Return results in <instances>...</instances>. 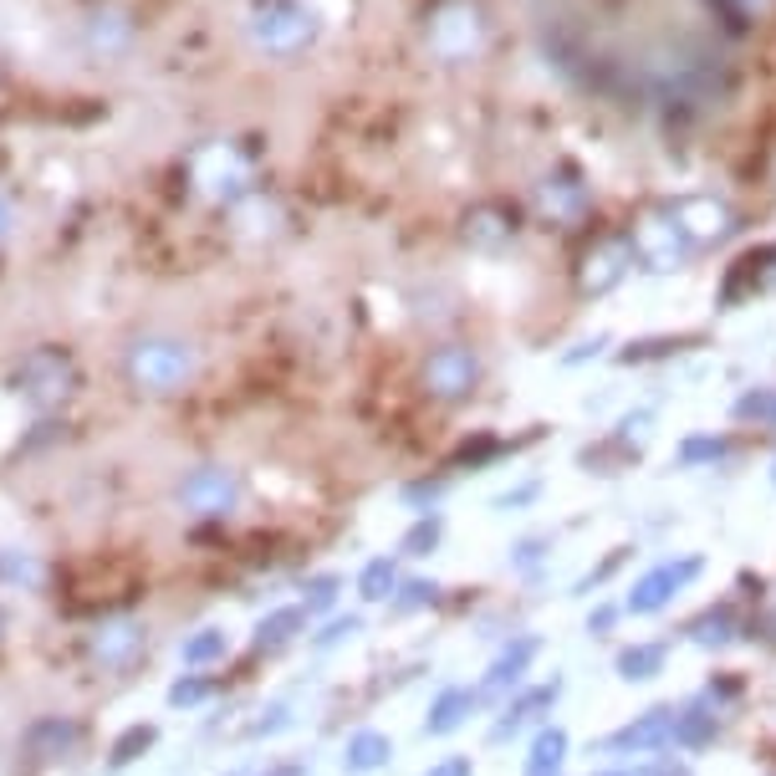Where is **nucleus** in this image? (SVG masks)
Wrapping results in <instances>:
<instances>
[{"instance_id": "obj_1", "label": "nucleus", "mask_w": 776, "mask_h": 776, "mask_svg": "<svg viewBox=\"0 0 776 776\" xmlns=\"http://www.w3.org/2000/svg\"><path fill=\"white\" fill-rule=\"evenodd\" d=\"M123 374L138 393H184L199 378V347L180 332H144L123 347Z\"/></svg>"}, {"instance_id": "obj_3", "label": "nucleus", "mask_w": 776, "mask_h": 776, "mask_svg": "<svg viewBox=\"0 0 776 776\" xmlns=\"http://www.w3.org/2000/svg\"><path fill=\"white\" fill-rule=\"evenodd\" d=\"M77 46L92 61H128L138 46V15L118 0H92L77 15Z\"/></svg>"}, {"instance_id": "obj_2", "label": "nucleus", "mask_w": 776, "mask_h": 776, "mask_svg": "<svg viewBox=\"0 0 776 776\" xmlns=\"http://www.w3.org/2000/svg\"><path fill=\"white\" fill-rule=\"evenodd\" d=\"M317 36V15L297 0H255L246 11V42L261 57H297Z\"/></svg>"}, {"instance_id": "obj_11", "label": "nucleus", "mask_w": 776, "mask_h": 776, "mask_svg": "<svg viewBox=\"0 0 776 776\" xmlns=\"http://www.w3.org/2000/svg\"><path fill=\"white\" fill-rule=\"evenodd\" d=\"M138 643H144L138 624H107V628H98V639H92V654L103 659V664H123V659L134 654Z\"/></svg>"}, {"instance_id": "obj_23", "label": "nucleus", "mask_w": 776, "mask_h": 776, "mask_svg": "<svg viewBox=\"0 0 776 776\" xmlns=\"http://www.w3.org/2000/svg\"><path fill=\"white\" fill-rule=\"evenodd\" d=\"M388 587H393V568L388 562H374L363 572V597H388Z\"/></svg>"}, {"instance_id": "obj_17", "label": "nucleus", "mask_w": 776, "mask_h": 776, "mask_svg": "<svg viewBox=\"0 0 776 776\" xmlns=\"http://www.w3.org/2000/svg\"><path fill=\"white\" fill-rule=\"evenodd\" d=\"M384 756H388V741L378 731H363L347 741V766H353V772H374Z\"/></svg>"}, {"instance_id": "obj_4", "label": "nucleus", "mask_w": 776, "mask_h": 776, "mask_svg": "<svg viewBox=\"0 0 776 776\" xmlns=\"http://www.w3.org/2000/svg\"><path fill=\"white\" fill-rule=\"evenodd\" d=\"M15 388H21V399H26L31 409H61L77 388V368H72L67 353H57V347H36V353L21 363Z\"/></svg>"}, {"instance_id": "obj_9", "label": "nucleus", "mask_w": 776, "mask_h": 776, "mask_svg": "<svg viewBox=\"0 0 776 776\" xmlns=\"http://www.w3.org/2000/svg\"><path fill=\"white\" fill-rule=\"evenodd\" d=\"M424 384L440 393V399H455L465 388L476 384V358L465 347H440L430 363H424Z\"/></svg>"}, {"instance_id": "obj_28", "label": "nucleus", "mask_w": 776, "mask_h": 776, "mask_svg": "<svg viewBox=\"0 0 776 776\" xmlns=\"http://www.w3.org/2000/svg\"><path fill=\"white\" fill-rule=\"evenodd\" d=\"M276 776H297V772H292V766H286V772H276Z\"/></svg>"}, {"instance_id": "obj_16", "label": "nucleus", "mask_w": 776, "mask_h": 776, "mask_svg": "<svg viewBox=\"0 0 776 776\" xmlns=\"http://www.w3.org/2000/svg\"><path fill=\"white\" fill-rule=\"evenodd\" d=\"M465 710H470V689H445V695H440V705L430 710V731L434 735L455 731V726L465 720Z\"/></svg>"}, {"instance_id": "obj_15", "label": "nucleus", "mask_w": 776, "mask_h": 776, "mask_svg": "<svg viewBox=\"0 0 776 776\" xmlns=\"http://www.w3.org/2000/svg\"><path fill=\"white\" fill-rule=\"evenodd\" d=\"M77 746V726H61V720H42L36 731H31V751L36 756H61V751Z\"/></svg>"}, {"instance_id": "obj_22", "label": "nucleus", "mask_w": 776, "mask_h": 776, "mask_svg": "<svg viewBox=\"0 0 776 776\" xmlns=\"http://www.w3.org/2000/svg\"><path fill=\"white\" fill-rule=\"evenodd\" d=\"M689 634H695V639L700 643H720V639H731V613L720 608V613H705L700 624L689 628Z\"/></svg>"}, {"instance_id": "obj_24", "label": "nucleus", "mask_w": 776, "mask_h": 776, "mask_svg": "<svg viewBox=\"0 0 776 776\" xmlns=\"http://www.w3.org/2000/svg\"><path fill=\"white\" fill-rule=\"evenodd\" d=\"M332 587H338V582H332V578L312 582V608H328V603H332Z\"/></svg>"}, {"instance_id": "obj_18", "label": "nucleus", "mask_w": 776, "mask_h": 776, "mask_svg": "<svg viewBox=\"0 0 776 776\" xmlns=\"http://www.w3.org/2000/svg\"><path fill=\"white\" fill-rule=\"evenodd\" d=\"M552 695H557V685H552V689H532V695H522V700H516V705H511V710H506V720H501V735H506V731H516L522 720H532V710H541V705H552Z\"/></svg>"}, {"instance_id": "obj_5", "label": "nucleus", "mask_w": 776, "mask_h": 776, "mask_svg": "<svg viewBox=\"0 0 776 776\" xmlns=\"http://www.w3.org/2000/svg\"><path fill=\"white\" fill-rule=\"evenodd\" d=\"M194 190L205 194V199H215V205H230V199H240L246 194V184H251V169H246V159H240L236 149H225V144H215V149L194 153Z\"/></svg>"}, {"instance_id": "obj_10", "label": "nucleus", "mask_w": 776, "mask_h": 776, "mask_svg": "<svg viewBox=\"0 0 776 776\" xmlns=\"http://www.w3.org/2000/svg\"><path fill=\"white\" fill-rule=\"evenodd\" d=\"M670 735H674L670 710H649V716H639L634 726H624V731L613 735V746L618 751H654V746H664Z\"/></svg>"}, {"instance_id": "obj_21", "label": "nucleus", "mask_w": 776, "mask_h": 776, "mask_svg": "<svg viewBox=\"0 0 776 776\" xmlns=\"http://www.w3.org/2000/svg\"><path fill=\"white\" fill-rule=\"evenodd\" d=\"M215 654H225V634H220V628H205L194 643H184V659H190V664H205V659H215Z\"/></svg>"}, {"instance_id": "obj_14", "label": "nucleus", "mask_w": 776, "mask_h": 776, "mask_svg": "<svg viewBox=\"0 0 776 776\" xmlns=\"http://www.w3.org/2000/svg\"><path fill=\"white\" fill-rule=\"evenodd\" d=\"M568 756V735L562 731H541L537 746H532V762H526V776H552Z\"/></svg>"}, {"instance_id": "obj_7", "label": "nucleus", "mask_w": 776, "mask_h": 776, "mask_svg": "<svg viewBox=\"0 0 776 776\" xmlns=\"http://www.w3.org/2000/svg\"><path fill=\"white\" fill-rule=\"evenodd\" d=\"M476 42H480V21L465 5H445L430 21V46L440 57H465V52H476Z\"/></svg>"}, {"instance_id": "obj_6", "label": "nucleus", "mask_w": 776, "mask_h": 776, "mask_svg": "<svg viewBox=\"0 0 776 776\" xmlns=\"http://www.w3.org/2000/svg\"><path fill=\"white\" fill-rule=\"evenodd\" d=\"M236 495H240V480L230 465H199V470H190L180 480V506L190 516H225L236 506Z\"/></svg>"}, {"instance_id": "obj_25", "label": "nucleus", "mask_w": 776, "mask_h": 776, "mask_svg": "<svg viewBox=\"0 0 776 776\" xmlns=\"http://www.w3.org/2000/svg\"><path fill=\"white\" fill-rule=\"evenodd\" d=\"M430 597H434L430 582H414V587H409V597H403V608H414V603H430Z\"/></svg>"}, {"instance_id": "obj_27", "label": "nucleus", "mask_w": 776, "mask_h": 776, "mask_svg": "<svg viewBox=\"0 0 776 776\" xmlns=\"http://www.w3.org/2000/svg\"><path fill=\"white\" fill-rule=\"evenodd\" d=\"M430 776H470V762H445V766H434Z\"/></svg>"}, {"instance_id": "obj_26", "label": "nucleus", "mask_w": 776, "mask_h": 776, "mask_svg": "<svg viewBox=\"0 0 776 776\" xmlns=\"http://www.w3.org/2000/svg\"><path fill=\"white\" fill-rule=\"evenodd\" d=\"M11 225H15V215H11V199H5V190H0V240L11 236Z\"/></svg>"}, {"instance_id": "obj_12", "label": "nucleus", "mask_w": 776, "mask_h": 776, "mask_svg": "<svg viewBox=\"0 0 776 776\" xmlns=\"http://www.w3.org/2000/svg\"><path fill=\"white\" fill-rule=\"evenodd\" d=\"M664 670V643H634L618 654V674L624 680H649V674Z\"/></svg>"}, {"instance_id": "obj_8", "label": "nucleus", "mask_w": 776, "mask_h": 776, "mask_svg": "<svg viewBox=\"0 0 776 776\" xmlns=\"http://www.w3.org/2000/svg\"><path fill=\"white\" fill-rule=\"evenodd\" d=\"M695 572H700V562H695V557H689V562H674V568H654L649 578L639 582V587H634V593H628V608H634V613L664 608V603H670V597L680 593V587H685Z\"/></svg>"}, {"instance_id": "obj_13", "label": "nucleus", "mask_w": 776, "mask_h": 776, "mask_svg": "<svg viewBox=\"0 0 776 776\" xmlns=\"http://www.w3.org/2000/svg\"><path fill=\"white\" fill-rule=\"evenodd\" d=\"M670 741H680V746L700 751L716 741V716H705V710H685V716H674V735Z\"/></svg>"}, {"instance_id": "obj_20", "label": "nucleus", "mask_w": 776, "mask_h": 776, "mask_svg": "<svg viewBox=\"0 0 776 776\" xmlns=\"http://www.w3.org/2000/svg\"><path fill=\"white\" fill-rule=\"evenodd\" d=\"M292 628H301V613L297 608H286V613H276L271 624H261L255 643H261V649H266V643H286V639H292Z\"/></svg>"}, {"instance_id": "obj_19", "label": "nucleus", "mask_w": 776, "mask_h": 776, "mask_svg": "<svg viewBox=\"0 0 776 776\" xmlns=\"http://www.w3.org/2000/svg\"><path fill=\"white\" fill-rule=\"evenodd\" d=\"M532 654H537V643H532V639H522V643H516V649H511V654H506V659H501V664H495V670H491V689L511 685V680L522 674V664H526V659H532Z\"/></svg>"}]
</instances>
